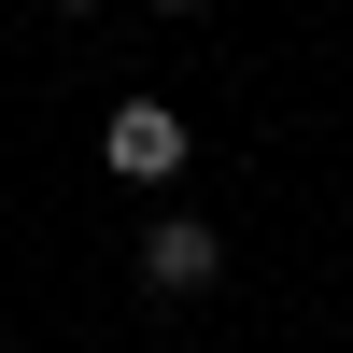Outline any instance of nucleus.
Listing matches in <instances>:
<instances>
[{
	"mask_svg": "<svg viewBox=\"0 0 353 353\" xmlns=\"http://www.w3.org/2000/svg\"><path fill=\"white\" fill-rule=\"evenodd\" d=\"M99 170L113 184H170V170H184V113L170 99H113L99 113Z\"/></svg>",
	"mask_w": 353,
	"mask_h": 353,
	"instance_id": "f257e3e1",
	"label": "nucleus"
},
{
	"mask_svg": "<svg viewBox=\"0 0 353 353\" xmlns=\"http://www.w3.org/2000/svg\"><path fill=\"white\" fill-rule=\"evenodd\" d=\"M212 283H226V241L198 212H170L156 241H141V297H212Z\"/></svg>",
	"mask_w": 353,
	"mask_h": 353,
	"instance_id": "f03ea898",
	"label": "nucleus"
},
{
	"mask_svg": "<svg viewBox=\"0 0 353 353\" xmlns=\"http://www.w3.org/2000/svg\"><path fill=\"white\" fill-rule=\"evenodd\" d=\"M156 14H198V0H156Z\"/></svg>",
	"mask_w": 353,
	"mask_h": 353,
	"instance_id": "7ed1b4c3",
	"label": "nucleus"
},
{
	"mask_svg": "<svg viewBox=\"0 0 353 353\" xmlns=\"http://www.w3.org/2000/svg\"><path fill=\"white\" fill-rule=\"evenodd\" d=\"M57 14H85V0H57Z\"/></svg>",
	"mask_w": 353,
	"mask_h": 353,
	"instance_id": "20e7f679",
	"label": "nucleus"
}]
</instances>
